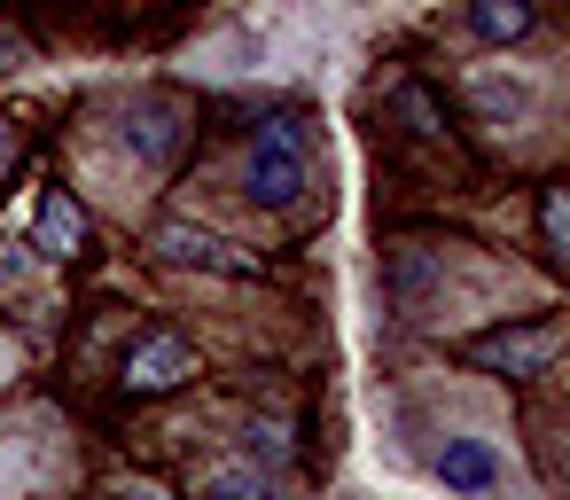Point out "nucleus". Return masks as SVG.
Segmentation results:
<instances>
[{"mask_svg": "<svg viewBox=\"0 0 570 500\" xmlns=\"http://www.w3.org/2000/svg\"><path fill=\"white\" fill-rule=\"evenodd\" d=\"M149 251L165 266H212V274H258V258H243L235 243H219L212 227H188V219H157L149 227Z\"/></svg>", "mask_w": 570, "mask_h": 500, "instance_id": "obj_4", "label": "nucleus"}, {"mask_svg": "<svg viewBox=\"0 0 570 500\" xmlns=\"http://www.w3.org/2000/svg\"><path fill=\"white\" fill-rule=\"evenodd\" d=\"M469 24H476V40L508 48V40H523V32L539 24V9H531V0H476V9H469Z\"/></svg>", "mask_w": 570, "mask_h": 500, "instance_id": "obj_8", "label": "nucleus"}, {"mask_svg": "<svg viewBox=\"0 0 570 500\" xmlns=\"http://www.w3.org/2000/svg\"><path fill=\"white\" fill-rule=\"evenodd\" d=\"M173 118H180L173 102H134V110H126V141H134L149 165H165V157L180 149V134H188V126H173Z\"/></svg>", "mask_w": 570, "mask_h": 500, "instance_id": "obj_6", "label": "nucleus"}, {"mask_svg": "<svg viewBox=\"0 0 570 500\" xmlns=\"http://www.w3.org/2000/svg\"><path fill=\"white\" fill-rule=\"evenodd\" d=\"M188 375H196V344H188L180 329H141V336L126 344L118 391H126V399H165V391H180Z\"/></svg>", "mask_w": 570, "mask_h": 500, "instance_id": "obj_3", "label": "nucleus"}, {"mask_svg": "<svg viewBox=\"0 0 570 500\" xmlns=\"http://www.w3.org/2000/svg\"><path fill=\"white\" fill-rule=\"evenodd\" d=\"M476 95H484L492 110H508V118H523V110H531V87H500V79H484Z\"/></svg>", "mask_w": 570, "mask_h": 500, "instance_id": "obj_10", "label": "nucleus"}, {"mask_svg": "<svg viewBox=\"0 0 570 500\" xmlns=\"http://www.w3.org/2000/svg\"><path fill=\"white\" fill-rule=\"evenodd\" d=\"M539 258L562 274V258H570V188H539Z\"/></svg>", "mask_w": 570, "mask_h": 500, "instance_id": "obj_9", "label": "nucleus"}, {"mask_svg": "<svg viewBox=\"0 0 570 500\" xmlns=\"http://www.w3.org/2000/svg\"><path fill=\"white\" fill-rule=\"evenodd\" d=\"M17 157H24V126H17L9 110H0V180L17 173Z\"/></svg>", "mask_w": 570, "mask_h": 500, "instance_id": "obj_11", "label": "nucleus"}, {"mask_svg": "<svg viewBox=\"0 0 570 500\" xmlns=\"http://www.w3.org/2000/svg\"><path fill=\"white\" fill-rule=\"evenodd\" d=\"M469 360L492 367V375H508V383H539L562 360V321L554 313L547 321H500V329L469 336Z\"/></svg>", "mask_w": 570, "mask_h": 500, "instance_id": "obj_2", "label": "nucleus"}, {"mask_svg": "<svg viewBox=\"0 0 570 500\" xmlns=\"http://www.w3.org/2000/svg\"><path fill=\"white\" fill-rule=\"evenodd\" d=\"M438 477H445L453 492H484V484L500 477V453H492L484 438H445V453H438Z\"/></svg>", "mask_w": 570, "mask_h": 500, "instance_id": "obj_7", "label": "nucleus"}, {"mask_svg": "<svg viewBox=\"0 0 570 500\" xmlns=\"http://www.w3.org/2000/svg\"><path fill=\"white\" fill-rule=\"evenodd\" d=\"M243 180H250V204H266V212H289V204H297V188H305V126H297L289 110L258 118Z\"/></svg>", "mask_w": 570, "mask_h": 500, "instance_id": "obj_1", "label": "nucleus"}, {"mask_svg": "<svg viewBox=\"0 0 570 500\" xmlns=\"http://www.w3.org/2000/svg\"><path fill=\"white\" fill-rule=\"evenodd\" d=\"M87 235H95V227H87V204H79L71 188H48V196H40V219H32V251L56 258V266H71V258L87 251Z\"/></svg>", "mask_w": 570, "mask_h": 500, "instance_id": "obj_5", "label": "nucleus"}]
</instances>
